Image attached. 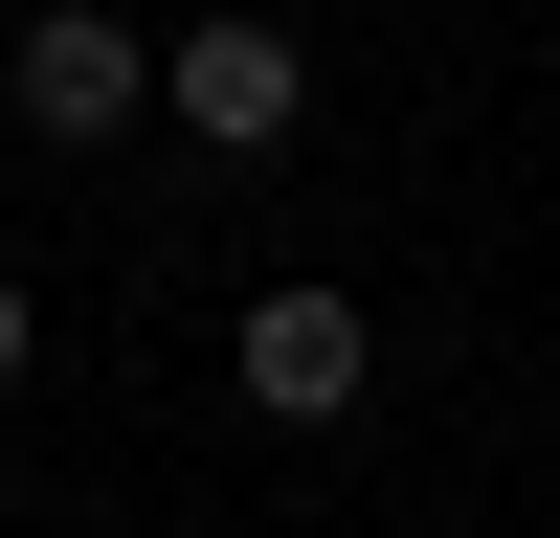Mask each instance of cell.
I'll return each mask as SVG.
<instances>
[{
  "instance_id": "cell-1",
  "label": "cell",
  "mask_w": 560,
  "mask_h": 538,
  "mask_svg": "<svg viewBox=\"0 0 560 538\" xmlns=\"http://www.w3.org/2000/svg\"><path fill=\"white\" fill-rule=\"evenodd\" d=\"M0 113H23L45 157H113V134L158 113V23H113V0H23V45H0Z\"/></svg>"
},
{
  "instance_id": "cell-3",
  "label": "cell",
  "mask_w": 560,
  "mask_h": 538,
  "mask_svg": "<svg viewBox=\"0 0 560 538\" xmlns=\"http://www.w3.org/2000/svg\"><path fill=\"white\" fill-rule=\"evenodd\" d=\"M224 359H247V404H269V426H359V382H382V314H359L337 269H292V292H247V337H224Z\"/></svg>"
},
{
  "instance_id": "cell-2",
  "label": "cell",
  "mask_w": 560,
  "mask_h": 538,
  "mask_svg": "<svg viewBox=\"0 0 560 538\" xmlns=\"http://www.w3.org/2000/svg\"><path fill=\"white\" fill-rule=\"evenodd\" d=\"M158 113L202 134V157H292V134H314V45L269 23V0H224V23L158 45Z\"/></svg>"
},
{
  "instance_id": "cell-4",
  "label": "cell",
  "mask_w": 560,
  "mask_h": 538,
  "mask_svg": "<svg viewBox=\"0 0 560 538\" xmlns=\"http://www.w3.org/2000/svg\"><path fill=\"white\" fill-rule=\"evenodd\" d=\"M0 382H45V292H23V269H0Z\"/></svg>"
}]
</instances>
